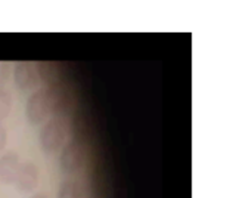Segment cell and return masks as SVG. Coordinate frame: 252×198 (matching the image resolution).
Segmentation results:
<instances>
[{
  "label": "cell",
  "mask_w": 252,
  "mask_h": 198,
  "mask_svg": "<svg viewBox=\"0 0 252 198\" xmlns=\"http://www.w3.org/2000/svg\"><path fill=\"white\" fill-rule=\"evenodd\" d=\"M66 136V120L52 117L40 132V145L44 153L53 154L61 150Z\"/></svg>",
  "instance_id": "1"
},
{
  "label": "cell",
  "mask_w": 252,
  "mask_h": 198,
  "mask_svg": "<svg viewBox=\"0 0 252 198\" xmlns=\"http://www.w3.org/2000/svg\"><path fill=\"white\" fill-rule=\"evenodd\" d=\"M49 92L50 98V113L53 117H61L65 119L66 116L71 114L74 108V96L71 90H68L61 81L55 86L46 87Z\"/></svg>",
  "instance_id": "2"
},
{
  "label": "cell",
  "mask_w": 252,
  "mask_h": 198,
  "mask_svg": "<svg viewBox=\"0 0 252 198\" xmlns=\"http://www.w3.org/2000/svg\"><path fill=\"white\" fill-rule=\"evenodd\" d=\"M50 114V98L47 89L35 90L27 101L25 116L32 124H40Z\"/></svg>",
  "instance_id": "3"
},
{
  "label": "cell",
  "mask_w": 252,
  "mask_h": 198,
  "mask_svg": "<svg viewBox=\"0 0 252 198\" xmlns=\"http://www.w3.org/2000/svg\"><path fill=\"white\" fill-rule=\"evenodd\" d=\"M84 163V148L78 141H71L65 145L59 157V167L63 173L71 175L77 172Z\"/></svg>",
  "instance_id": "4"
},
{
  "label": "cell",
  "mask_w": 252,
  "mask_h": 198,
  "mask_svg": "<svg viewBox=\"0 0 252 198\" xmlns=\"http://www.w3.org/2000/svg\"><path fill=\"white\" fill-rule=\"evenodd\" d=\"M15 83L22 90H31L38 84V76L32 62L19 61L15 67Z\"/></svg>",
  "instance_id": "5"
},
{
  "label": "cell",
  "mask_w": 252,
  "mask_h": 198,
  "mask_svg": "<svg viewBox=\"0 0 252 198\" xmlns=\"http://www.w3.org/2000/svg\"><path fill=\"white\" fill-rule=\"evenodd\" d=\"M15 184H16V188L19 191H22V193L32 191L38 184V169H37V166L32 161L22 163L19 170H18Z\"/></svg>",
  "instance_id": "6"
},
{
  "label": "cell",
  "mask_w": 252,
  "mask_h": 198,
  "mask_svg": "<svg viewBox=\"0 0 252 198\" xmlns=\"http://www.w3.org/2000/svg\"><path fill=\"white\" fill-rule=\"evenodd\" d=\"M21 167L19 156L13 151L6 153L0 157V179L4 184H13Z\"/></svg>",
  "instance_id": "7"
},
{
  "label": "cell",
  "mask_w": 252,
  "mask_h": 198,
  "mask_svg": "<svg viewBox=\"0 0 252 198\" xmlns=\"http://www.w3.org/2000/svg\"><path fill=\"white\" fill-rule=\"evenodd\" d=\"M34 67H35L38 80L47 84V87L59 83V68L56 67V64L49 62V61H40V62H35Z\"/></svg>",
  "instance_id": "8"
},
{
  "label": "cell",
  "mask_w": 252,
  "mask_h": 198,
  "mask_svg": "<svg viewBox=\"0 0 252 198\" xmlns=\"http://www.w3.org/2000/svg\"><path fill=\"white\" fill-rule=\"evenodd\" d=\"M58 198H83V190L75 181H65L58 190Z\"/></svg>",
  "instance_id": "9"
},
{
  "label": "cell",
  "mask_w": 252,
  "mask_h": 198,
  "mask_svg": "<svg viewBox=\"0 0 252 198\" xmlns=\"http://www.w3.org/2000/svg\"><path fill=\"white\" fill-rule=\"evenodd\" d=\"M10 110H12V95L7 90L0 89V123L4 119H7Z\"/></svg>",
  "instance_id": "10"
},
{
  "label": "cell",
  "mask_w": 252,
  "mask_h": 198,
  "mask_svg": "<svg viewBox=\"0 0 252 198\" xmlns=\"http://www.w3.org/2000/svg\"><path fill=\"white\" fill-rule=\"evenodd\" d=\"M10 76V65L9 62L0 61V89H3V86L7 83Z\"/></svg>",
  "instance_id": "11"
},
{
  "label": "cell",
  "mask_w": 252,
  "mask_h": 198,
  "mask_svg": "<svg viewBox=\"0 0 252 198\" xmlns=\"http://www.w3.org/2000/svg\"><path fill=\"white\" fill-rule=\"evenodd\" d=\"M6 144H7V132H6V129L0 124V151L6 147Z\"/></svg>",
  "instance_id": "12"
},
{
  "label": "cell",
  "mask_w": 252,
  "mask_h": 198,
  "mask_svg": "<svg viewBox=\"0 0 252 198\" xmlns=\"http://www.w3.org/2000/svg\"><path fill=\"white\" fill-rule=\"evenodd\" d=\"M30 198H47L44 194H34L32 197H30Z\"/></svg>",
  "instance_id": "13"
}]
</instances>
